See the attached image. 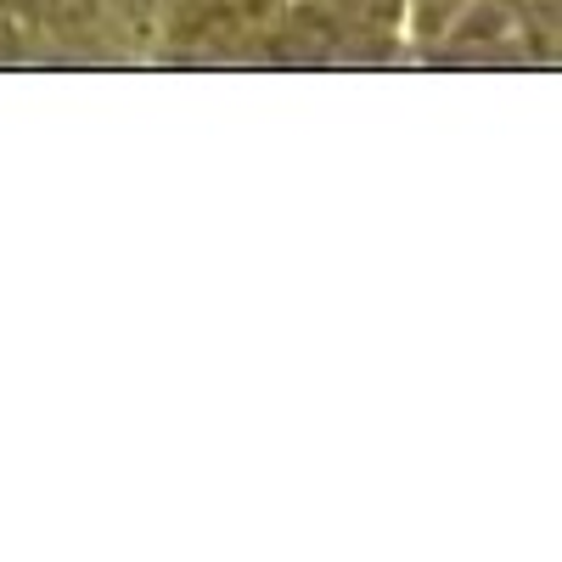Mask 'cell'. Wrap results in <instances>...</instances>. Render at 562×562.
Here are the masks:
<instances>
[{
  "instance_id": "obj_2",
  "label": "cell",
  "mask_w": 562,
  "mask_h": 562,
  "mask_svg": "<svg viewBox=\"0 0 562 562\" xmlns=\"http://www.w3.org/2000/svg\"><path fill=\"white\" fill-rule=\"evenodd\" d=\"M321 7L349 29V40H366V45H400L405 40L411 0H321Z\"/></svg>"
},
{
  "instance_id": "obj_1",
  "label": "cell",
  "mask_w": 562,
  "mask_h": 562,
  "mask_svg": "<svg viewBox=\"0 0 562 562\" xmlns=\"http://www.w3.org/2000/svg\"><path fill=\"white\" fill-rule=\"evenodd\" d=\"M434 52L461 63H551L557 0H461Z\"/></svg>"
}]
</instances>
